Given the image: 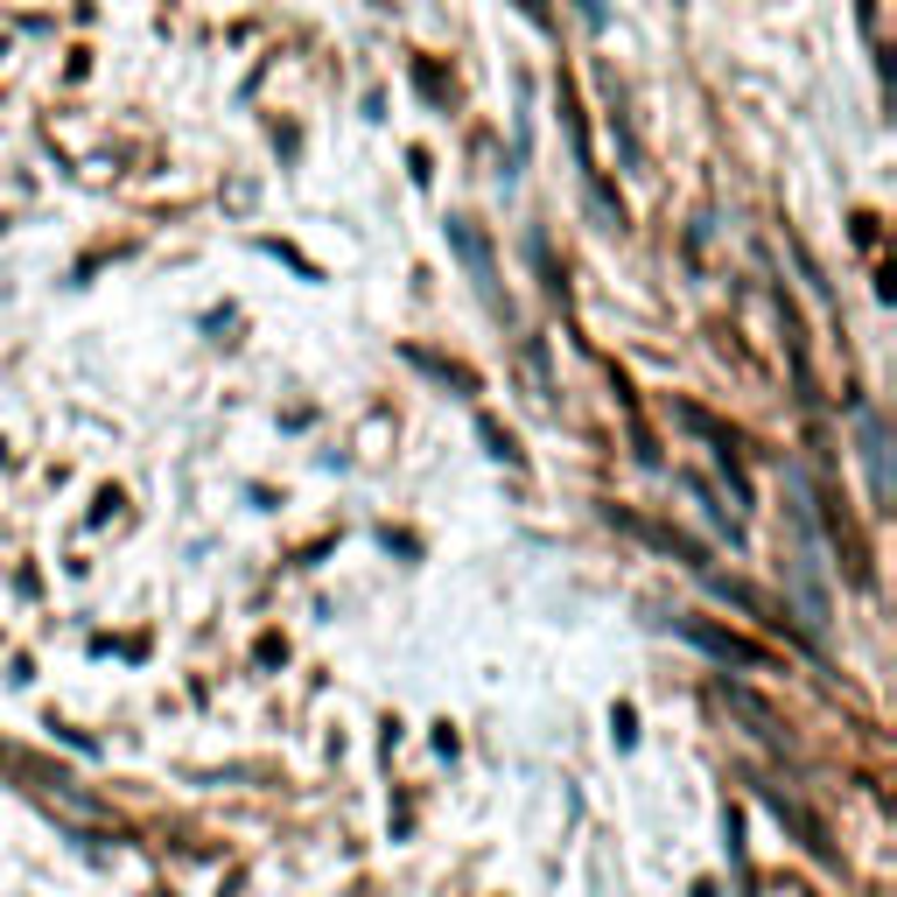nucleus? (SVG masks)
I'll return each mask as SVG.
<instances>
[{
    "mask_svg": "<svg viewBox=\"0 0 897 897\" xmlns=\"http://www.w3.org/2000/svg\"><path fill=\"white\" fill-rule=\"evenodd\" d=\"M855 435H863V463H869V499L884 505L890 499V442H884V422L869 407H855Z\"/></svg>",
    "mask_w": 897,
    "mask_h": 897,
    "instance_id": "2",
    "label": "nucleus"
},
{
    "mask_svg": "<svg viewBox=\"0 0 897 897\" xmlns=\"http://www.w3.org/2000/svg\"><path fill=\"white\" fill-rule=\"evenodd\" d=\"M449 245H456V260L470 266V281L484 288V302H499V266H491V245H484V232H477L470 218H449Z\"/></svg>",
    "mask_w": 897,
    "mask_h": 897,
    "instance_id": "1",
    "label": "nucleus"
},
{
    "mask_svg": "<svg viewBox=\"0 0 897 897\" xmlns=\"http://www.w3.org/2000/svg\"><path fill=\"white\" fill-rule=\"evenodd\" d=\"M680 632L694 638L701 653H715V659H736V666H772V659H765V645H751V638H736V632H715V624H694V617H687Z\"/></svg>",
    "mask_w": 897,
    "mask_h": 897,
    "instance_id": "3",
    "label": "nucleus"
}]
</instances>
